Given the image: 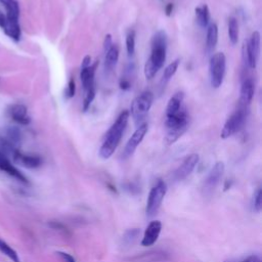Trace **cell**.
Here are the masks:
<instances>
[{"mask_svg":"<svg viewBox=\"0 0 262 262\" xmlns=\"http://www.w3.org/2000/svg\"><path fill=\"white\" fill-rule=\"evenodd\" d=\"M167 35L164 31H158L151 39V53L144 64V76L150 80L161 70L166 60Z\"/></svg>","mask_w":262,"mask_h":262,"instance_id":"1","label":"cell"},{"mask_svg":"<svg viewBox=\"0 0 262 262\" xmlns=\"http://www.w3.org/2000/svg\"><path fill=\"white\" fill-rule=\"evenodd\" d=\"M129 121V112L123 111L115 123L107 130L103 142L99 148V157L103 160H106L113 156L116 148L118 147L125 128Z\"/></svg>","mask_w":262,"mask_h":262,"instance_id":"2","label":"cell"},{"mask_svg":"<svg viewBox=\"0 0 262 262\" xmlns=\"http://www.w3.org/2000/svg\"><path fill=\"white\" fill-rule=\"evenodd\" d=\"M165 125L167 128L165 142L166 144L171 145L184 134L188 127V115L186 111L180 108L175 115L166 117Z\"/></svg>","mask_w":262,"mask_h":262,"instance_id":"3","label":"cell"},{"mask_svg":"<svg viewBox=\"0 0 262 262\" xmlns=\"http://www.w3.org/2000/svg\"><path fill=\"white\" fill-rule=\"evenodd\" d=\"M154 101V94L150 91H143L136 96L130 105V114L137 126L142 124V121L149 112Z\"/></svg>","mask_w":262,"mask_h":262,"instance_id":"4","label":"cell"},{"mask_svg":"<svg viewBox=\"0 0 262 262\" xmlns=\"http://www.w3.org/2000/svg\"><path fill=\"white\" fill-rule=\"evenodd\" d=\"M21 141V132L17 127L9 126L1 130L0 133V151L5 156L18 150V145Z\"/></svg>","mask_w":262,"mask_h":262,"instance_id":"5","label":"cell"},{"mask_svg":"<svg viewBox=\"0 0 262 262\" xmlns=\"http://www.w3.org/2000/svg\"><path fill=\"white\" fill-rule=\"evenodd\" d=\"M211 85L214 88H219L224 80L226 71V57L223 52H217L212 55L209 64Z\"/></svg>","mask_w":262,"mask_h":262,"instance_id":"6","label":"cell"},{"mask_svg":"<svg viewBox=\"0 0 262 262\" xmlns=\"http://www.w3.org/2000/svg\"><path fill=\"white\" fill-rule=\"evenodd\" d=\"M260 52V33L255 31L252 33L251 38L248 41H244L243 44V58L248 67L254 70L257 66Z\"/></svg>","mask_w":262,"mask_h":262,"instance_id":"7","label":"cell"},{"mask_svg":"<svg viewBox=\"0 0 262 262\" xmlns=\"http://www.w3.org/2000/svg\"><path fill=\"white\" fill-rule=\"evenodd\" d=\"M167 192V185L163 180H159L150 189L146 202V215L148 217L155 216L164 200Z\"/></svg>","mask_w":262,"mask_h":262,"instance_id":"8","label":"cell"},{"mask_svg":"<svg viewBox=\"0 0 262 262\" xmlns=\"http://www.w3.org/2000/svg\"><path fill=\"white\" fill-rule=\"evenodd\" d=\"M246 118H247V112H246V107L245 106H241L238 110H236L225 122L220 136L223 139H226L230 136H232L233 134H235L236 132H238L245 122H246Z\"/></svg>","mask_w":262,"mask_h":262,"instance_id":"9","label":"cell"},{"mask_svg":"<svg viewBox=\"0 0 262 262\" xmlns=\"http://www.w3.org/2000/svg\"><path fill=\"white\" fill-rule=\"evenodd\" d=\"M224 170L225 166L223 162L219 161L214 164L202 184V193L204 196H210L213 193L223 176Z\"/></svg>","mask_w":262,"mask_h":262,"instance_id":"10","label":"cell"},{"mask_svg":"<svg viewBox=\"0 0 262 262\" xmlns=\"http://www.w3.org/2000/svg\"><path fill=\"white\" fill-rule=\"evenodd\" d=\"M147 130H148V125L146 123H142L139 126H137L136 130L133 132V134L131 135V137L129 138V140L125 145V148L123 151L124 159H127L134 154L135 149L137 148V146L140 144L145 134L147 133Z\"/></svg>","mask_w":262,"mask_h":262,"instance_id":"11","label":"cell"},{"mask_svg":"<svg viewBox=\"0 0 262 262\" xmlns=\"http://www.w3.org/2000/svg\"><path fill=\"white\" fill-rule=\"evenodd\" d=\"M198 162H199L198 154H191V155L187 156L184 159V161L182 162V164L174 172V178L177 181H181V180L185 179L193 171Z\"/></svg>","mask_w":262,"mask_h":262,"instance_id":"12","label":"cell"},{"mask_svg":"<svg viewBox=\"0 0 262 262\" xmlns=\"http://www.w3.org/2000/svg\"><path fill=\"white\" fill-rule=\"evenodd\" d=\"M162 230V223L159 220H152L146 226L144 230V234L141 241V245L143 247L152 246L159 238V235Z\"/></svg>","mask_w":262,"mask_h":262,"instance_id":"13","label":"cell"},{"mask_svg":"<svg viewBox=\"0 0 262 262\" xmlns=\"http://www.w3.org/2000/svg\"><path fill=\"white\" fill-rule=\"evenodd\" d=\"M12 159H13L14 163L19 164V165H21L26 168H30V169L38 168L42 164V159L39 156L26 155V154L20 152L19 150L14 151V154L12 155Z\"/></svg>","mask_w":262,"mask_h":262,"instance_id":"14","label":"cell"},{"mask_svg":"<svg viewBox=\"0 0 262 262\" xmlns=\"http://www.w3.org/2000/svg\"><path fill=\"white\" fill-rule=\"evenodd\" d=\"M0 170L5 172V173H7L11 177L17 179L18 181H20L23 183H28V179L26 178V176L18 169H16L10 163V161L7 158V156H5L1 151H0Z\"/></svg>","mask_w":262,"mask_h":262,"instance_id":"15","label":"cell"},{"mask_svg":"<svg viewBox=\"0 0 262 262\" xmlns=\"http://www.w3.org/2000/svg\"><path fill=\"white\" fill-rule=\"evenodd\" d=\"M8 116L19 125H28L31 122L28 110L24 104H13L8 108Z\"/></svg>","mask_w":262,"mask_h":262,"instance_id":"16","label":"cell"},{"mask_svg":"<svg viewBox=\"0 0 262 262\" xmlns=\"http://www.w3.org/2000/svg\"><path fill=\"white\" fill-rule=\"evenodd\" d=\"M96 67H97V62H95L94 64L89 66L87 68L81 69L80 79H81V82H82L84 92L95 88V86H94V75H95Z\"/></svg>","mask_w":262,"mask_h":262,"instance_id":"17","label":"cell"},{"mask_svg":"<svg viewBox=\"0 0 262 262\" xmlns=\"http://www.w3.org/2000/svg\"><path fill=\"white\" fill-rule=\"evenodd\" d=\"M254 96V83L253 80L250 78H247L242 83L241 87V96L239 101L243 106H246L251 103Z\"/></svg>","mask_w":262,"mask_h":262,"instance_id":"18","label":"cell"},{"mask_svg":"<svg viewBox=\"0 0 262 262\" xmlns=\"http://www.w3.org/2000/svg\"><path fill=\"white\" fill-rule=\"evenodd\" d=\"M183 98H184V93L182 91H177L176 93L173 94L172 97H170L166 107V117L173 116L180 111Z\"/></svg>","mask_w":262,"mask_h":262,"instance_id":"19","label":"cell"},{"mask_svg":"<svg viewBox=\"0 0 262 262\" xmlns=\"http://www.w3.org/2000/svg\"><path fill=\"white\" fill-rule=\"evenodd\" d=\"M0 3L5 7L6 18L8 20L18 21L19 6L16 0H0Z\"/></svg>","mask_w":262,"mask_h":262,"instance_id":"20","label":"cell"},{"mask_svg":"<svg viewBox=\"0 0 262 262\" xmlns=\"http://www.w3.org/2000/svg\"><path fill=\"white\" fill-rule=\"evenodd\" d=\"M104 53V69L105 71L111 72L116 67L119 59V47L116 44H113L112 47Z\"/></svg>","mask_w":262,"mask_h":262,"instance_id":"21","label":"cell"},{"mask_svg":"<svg viewBox=\"0 0 262 262\" xmlns=\"http://www.w3.org/2000/svg\"><path fill=\"white\" fill-rule=\"evenodd\" d=\"M218 42V27L216 24H211L207 30L206 37V51L212 52Z\"/></svg>","mask_w":262,"mask_h":262,"instance_id":"22","label":"cell"},{"mask_svg":"<svg viewBox=\"0 0 262 262\" xmlns=\"http://www.w3.org/2000/svg\"><path fill=\"white\" fill-rule=\"evenodd\" d=\"M2 30L4 31V33L10 37L12 40L14 41H18L20 39V27L18 21H13V20H8L6 18L4 26L2 27Z\"/></svg>","mask_w":262,"mask_h":262,"instance_id":"23","label":"cell"},{"mask_svg":"<svg viewBox=\"0 0 262 262\" xmlns=\"http://www.w3.org/2000/svg\"><path fill=\"white\" fill-rule=\"evenodd\" d=\"M195 18L201 28L208 27L210 23V10L206 4L195 7Z\"/></svg>","mask_w":262,"mask_h":262,"instance_id":"24","label":"cell"},{"mask_svg":"<svg viewBox=\"0 0 262 262\" xmlns=\"http://www.w3.org/2000/svg\"><path fill=\"white\" fill-rule=\"evenodd\" d=\"M228 38L232 45H235L238 41V23L235 17H229L228 19Z\"/></svg>","mask_w":262,"mask_h":262,"instance_id":"25","label":"cell"},{"mask_svg":"<svg viewBox=\"0 0 262 262\" xmlns=\"http://www.w3.org/2000/svg\"><path fill=\"white\" fill-rule=\"evenodd\" d=\"M0 252L5 256H7L12 262H19V258L16 251L1 238H0Z\"/></svg>","mask_w":262,"mask_h":262,"instance_id":"26","label":"cell"},{"mask_svg":"<svg viewBox=\"0 0 262 262\" xmlns=\"http://www.w3.org/2000/svg\"><path fill=\"white\" fill-rule=\"evenodd\" d=\"M178 66H179V59H175L166 67L164 74H163V79H162L164 84L167 83L175 75V73L178 69Z\"/></svg>","mask_w":262,"mask_h":262,"instance_id":"27","label":"cell"},{"mask_svg":"<svg viewBox=\"0 0 262 262\" xmlns=\"http://www.w3.org/2000/svg\"><path fill=\"white\" fill-rule=\"evenodd\" d=\"M126 49L129 56H131L135 51V32L133 30L129 31L126 36Z\"/></svg>","mask_w":262,"mask_h":262,"instance_id":"28","label":"cell"},{"mask_svg":"<svg viewBox=\"0 0 262 262\" xmlns=\"http://www.w3.org/2000/svg\"><path fill=\"white\" fill-rule=\"evenodd\" d=\"M94 97H95V88L90 89V90L85 92V97H84V101H83V111L84 112L88 111V108L90 107V104L93 101Z\"/></svg>","mask_w":262,"mask_h":262,"instance_id":"29","label":"cell"},{"mask_svg":"<svg viewBox=\"0 0 262 262\" xmlns=\"http://www.w3.org/2000/svg\"><path fill=\"white\" fill-rule=\"evenodd\" d=\"M139 233H140V230L139 229H137V228H133V229H129V230H127L126 232H125V234H124V236H123V239H124V242L126 243V244H132L136 238H137V236L139 235Z\"/></svg>","mask_w":262,"mask_h":262,"instance_id":"30","label":"cell"},{"mask_svg":"<svg viewBox=\"0 0 262 262\" xmlns=\"http://www.w3.org/2000/svg\"><path fill=\"white\" fill-rule=\"evenodd\" d=\"M75 92H76V83H75L74 78H71L68 83L67 89H66V96L68 98H72V97H74Z\"/></svg>","mask_w":262,"mask_h":262,"instance_id":"31","label":"cell"},{"mask_svg":"<svg viewBox=\"0 0 262 262\" xmlns=\"http://www.w3.org/2000/svg\"><path fill=\"white\" fill-rule=\"evenodd\" d=\"M261 196H262L261 189H258V190L256 191V193H255V196H254V210L257 211V212H260V211H261V208H262Z\"/></svg>","mask_w":262,"mask_h":262,"instance_id":"32","label":"cell"},{"mask_svg":"<svg viewBox=\"0 0 262 262\" xmlns=\"http://www.w3.org/2000/svg\"><path fill=\"white\" fill-rule=\"evenodd\" d=\"M113 39H112V35L111 34H107L105 35V38H104V41H103V49H104V52L107 51L112 45H113Z\"/></svg>","mask_w":262,"mask_h":262,"instance_id":"33","label":"cell"},{"mask_svg":"<svg viewBox=\"0 0 262 262\" xmlns=\"http://www.w3.org/2000/svg\"><path fill=\"white\" fill-rule=\"evenodd\" d=\"M57 254L62 258V260H63L64 262H76L75 258H74L72 255H70L69 253H66V252H57Z\"/></svg>","mask_w":262,"mask_h":262,"instance_id":"34","label":"cell"},{"mask_svg":"<svg viewBox=\"0 0 262 262\" xmlns=\"http://www.w3.org/2000/svg\"><path fill=\"white\" fill-rule=\"evenodd\" d=\"M225 262H261L260 261V258L256 255H252V256H249L243 260H239V261H225Z\"/></svg>","mask_w":262,"mask_h":262,"instance_id":"35","label":"cell"},{"mask_svg":"<svg viewBox=\"0 0 262 262\" xmlns=\"http://www.w3.org/2000/svg\"><path fill=\"white\" fill-rule=\"evenodd\" d=\"M130 87H131V84H130L129 80H127V79H122V80L120 81V88H121L122 90H128V89H130Z\"/></svg>","mask_w":262,"mask_h":262,"instance_id":"36","label":"cell"},{"mask_svg":"<svg viewBox=\"0 0 262 262\" xmlns=\"http://www.w3.org/2000/svg\"><path fill=\"white\" fill-rule=\"evenodd\" d=\"M89 66H91V56H90V55H86V56L83 58V60H82L81 69L87 68V67H89Z\"/></svg>","mask_w":262,"mask_h":262,"instance_id":"37","label":"cell"},{"mask_svg":"<svg viewBox=\"0 0 262 262\" xmlns=\"http://www.w3.org/2000/svg\"><path fill=\"white\" fill-rule=\"evenodd\" d=\"M5 20H6V16L0 11V28H2L4 26Z\"/></svg>","mask_w":262,"mask_h":262,"instance_id":"38","label":"cell"},{"mask_svg":"<svg viewBox=\"0 0 262 262\" xmlns=\"http://www.w3.org/2000/svg\"><path fill=\"white\" fill-rule=\"evenodd\" d=\"M172 10H173V5H172L171 3H169V4L167 5V7H166V14H167V15H170L171 12H172Z\"/></svg>","mask_w":262,"mask_h":262,"instance_id":"39","label":"cell"}]
</instances>
